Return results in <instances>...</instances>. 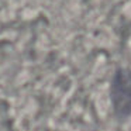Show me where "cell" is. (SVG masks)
<instances>
[{
  "label": "cell",
  "mask_w": 131,
  "mask_h": 131,
  "mask_svg": "<svg viewBox=\"0 0 131 131\" xmlns=\"http://www.w3.org/2000/svg\"><path fill=\"white\" fill-rule=\"evenodd\" d=\"M111 102L117 116L131 113V72L118 69L111 80Z\"/></svg>",
  "instance_id": "obj_1"
}]
</instances>
